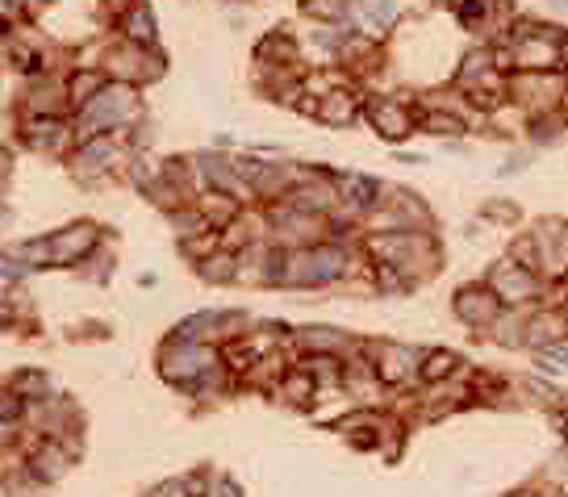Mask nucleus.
<instances>
[{
    "mask_svg": "<svg viewBox=\"0 0 568 497\" xmlns=\"http://www.w3.org/2000/svg\"><path fill=\"white\" fill-rule=\"evenodd\" d=\"M364 255L372 264H389L393 272H401V280L418 289L422 280H431L443 264L439 239L431 230H389V234H368Z\"/></svg>",
    "mask_w": 568,
    "mask_h": 497,
    "instance_id": "f257e3e1",
    "label": "nucleus"
},
{
    "mask_svg": "<svg viewBox=\"0 0 568 497\" xmlns=\"http://www.w3.org/2000/svg\"><path fill=\"white\" fill-rule=\"evenodd\" d=\"M284 251V247H280ZM355 272V255L343 239H322L314 247H289L280 255V289H330Z\"/></svg>",
    "mask_w": 568,
    "mask_h": 497,
    "instance_id": "f03ea898",
    "label": "nucleus"
},
{
    "mask_svg": "<svg viewBox=\"0 0 568 497\" xmlns=\"http://www.w3.org/2000/svg\"><path fill=\"white\" fill-rule=\"evenodd\" d=\"M138 117V88L109 80L88 105H80V142L101 138L109 130H126Z\"/></svg>",
    "mask_w": 568,
    "mask_h": 497,
    "instance_id": "7ed1b4c3",
    "label": "nucleus"
},
{
    "mask_svg": "<svg viewBox=\"0 0 568 497\" xmlns=\"http://www.w3.org/2000/svg\"><path fill=\"white\" fill-rule=\"evenodd\" d=\"M222 364V347H209V343H193V339H168L159 347V372L163 381H172L180 389L193 393L201 376H209L213 368Z\"/></svg>",
    "mask_w": 568,
    "mask_h": 497,
    "instance_id": "20e7f679",
    "label": "nucleus"
},
{
    "mask_svg": "<svg viewBox=\"0 0 568 497\" xmlns=\"http://www.w3.org/2000/svg\"><path fill=\"white\" fill-rule=\"evenodd\" d=\"M564 97H568V76L564 71H510L506 76V101L518 105L527 117L560 109Z\"/></svg>",
    "mask_w": 568,
    "mask_h": 497,
    "instance_id": "39448f33",
    "label": "nucleus"
},
{
    "mask_svg": "<svg viewBox=\"0 0 568 497\" xmlns=\"http://www.w3.org/2000/svg\"><path fill=\"white\" fill-rule=\"evenodd\" d=\"M368 234H389V230H431V205L406 188H385L381 205L368 213Z\"/></svg>",
    "mask_w": 568,
    "mask_h": 497,
    "instance_id": "423d86ee",
    "label": "nucleus"
},
{
    "mask_svg": "<svg viewBox=\"0 0 568 497\" xmlns=\"http://www.w3.org/2000/svg\"><path fill=\"white\" fill-rule=\"evenodd\" d=\"M364 355L372 360L376 381H381L385 389L422 385V355H426V347H414V343H372V347H364Z\"/></svg>",
    "mask_w": 568,
    "mask_h": 497,
    "instance_id": "0eeeda50",
    "label": "nucleus"
},
{
    "mask_svg": "<svg viewBox=\"0 0 568 497\" xmlns=\"http://www.w3.org/2000/svg\"><path fill=\"white\" fill-rule=\"evenodd\" d=\"M506 305L497 301V293L485 284V276L481 280H468V284H460V289L452 293V314L460 318V326L464 330H472L477 339H485L489 335V326L497 322V314H502Z\"/></svg>",
    "mask_w": 568,
    "mask_h": 497,
    "instance_id": "6e6552de",
    "label": "nucleus"
},
{
    "mask_svg": "<svg viewBox=\"0 0 568 497\" xmlns=\"http://www.w3.org/2000/svg\"><path fill=\"white\" fill-rule=\"evenodd\" d=\"M247 314H234V310H201L193 318H184L172 335L176 339H193V343H209V347H226L234 339L247 335Z\"/></svg>",
    "mask_w": 568,
    "mask_h": 497,
    "instance_id": "1a4fd4ad",
    "label": "nucleus"
},
{
    "mask_svg": "<svg viewBox=\"0 0 568 497\" xmlns=\"http://www.w3.org/2000/svg\"><path fill=\"white\" fill-rule=\"evenodd\" d=\"M105 71L109 80H122V84H147L155 76H163V55L155 46H134V42H122L117 51L105 55Z\"/></svg>",
    "mask_w": 568,
    "mask_h": 497,
    "instance_id": "9d476101",
    "label": "nucleus"
},
{
    "mask_svg": "<svg viewBox=\"0 0 568 497\" xmlns=\"http://www.w3.org/2000/svg\"><path fill=\"white\" fill-rule=\"evenodd\" d=\"M364 117L385 142H406L418 130V109L410 101H397V97H368Z\"/></svg>",
    "mask_w": 568,
    "mask_h": 497,
    "instance_id": "9b49d317",
    "label": "nucleus"
},
{
    "mask_svg": "<svg viewBox=\"0 0 568 497\" xmlns=\"http://www.w3.org/2000/svg\"><path fill=\"white\" fill-rule=\"evenodd\" d=\"M92 247H97V226H71V230H59L51 243L21 247V255L42 259V264H80Z\"/></svg>",
    "mask_w": 568,
    "mask_h": 497,
    "instance_id": "f8f14e48",
    "label": "nucleus"
},
{
    "mask_svg": "<svg viewBox=\"0 0 568 497\" xmlns=\"http://www.w3.org/2000/svg\"><path fill=\"white\" fill-rule=\"evenodd\" d=\"M330 180H335V193H339V209L347 213V218H368V213L381 205V193L385 184L372 180V176H360V172H330Z\"/></svg>",
    "mask_w": 568,
    "mask_h": 497,
    "instance_id": "ddd939ff",
    "label": "nucleus"
},
{
    "mask_svg": "<svg viewBox=\"0 0 568 497\" xmlns=\"http://www.w3.org/2000/svg\"><path fill=\"white\" fill-rule=\"evenodd\" d=\"M506 46H510L514 71H564V63H560V42H552V38L518 34V38H506Z\"/></svg>",
    "mask_w": 568,
    "mask_h": 497,
    "instance_id": "4468645a",
    "label": "nucleus"
},
{
    "mask_svg": "<svg viewBox=\"0 0 568 497\" xmlns=\"http://www.w3.org/2000/svg\"><path fill=\"white\" fill-rule=\"evenodd\" d=\"M314 117L322 126H330V130H347V126H355L364 117V97H360V92H351V88H330L326 97H318Z\"/></svg>",
    "mask_w": 568,
    "mask_h": 497,
    "instance_id": "2eb2a0df",
    "label": "nucleus"
},
{
    "mask_svg": "<svg viewBox=\"0 0 568 497\" xmlns=\"http://www.w3.org/2000/svg\"><path fill=\"white\" fill-rule=\"evenodd\" d=\"M560 339H568L564 305H535V310H527V351H543Z\"/></svg>",
    "mask_w": 568,
    "mask_h": 497,
    "instance_id": "dca6fc26",
    "label": "nucleus"
},
{
    "mask_svg": "<svg viewBox=\"0 0 568 497\" xmlns=\"http://www.w3.org/2000/svg\"><path fill=\"white\" fill-rule=\"evenodd\" d=\"M293 343L301 355H355L360 351V343H355L351 335H343V330L335 326H305V330H293Z\"/></svg>",
    "mask_w": 568,
    "mask_h": 497,
    "instance_id": "f3484780",
    "label": "nucleus"
},
{
    "mask_svg": "<svg viewBox=\"0 0 568 497\" xmlns=\"http://www.w3.org/2000/svg\"><path fill=\"white\" fill-rule=\"evenodd\" d=\"M126 159V147L122 142H113V138H88L84 147L76 151V159H71V168H76L80 176H92V172H109L113 163H122Z\"/></svg>",
    "mask_w": 568,
    "mask_h": 497,
    "instance_id": "a211bd4d",
    "label": "nucleus"
},
{
    "mask_svg": "<svg viewBox=\"0 0 568 497\" xmlns=\"http://www.w3.org/2000/svg\"><path fill=\"white\" fill-rule=\"evenodd\" d=\"M485 339H493V347L502 351H527V310H502Z\"/></svg>",
    "mask_w": 568,
    "mask_h": 497,
    "instance_id": "6ab92c4d",
    "label": "nucleus"
},
{
    "mask_svg": "<svg viewBox=\"0 0 568 497\" xmlns=\"http://www.w3.org/2000/svg\"><path fill=\"white\" fill-rule=\"evenodd\" d=\"M468 368V360H460V351L452 347H426L422 355V385H439V381H452Z\"/></svg>",
    "mask_w": 568,
    "mask_h": 497,
    "instance_id": "aec40b11",
    "label": "nucleus"
},
{
    "mask_svg": "<svg viewBox=\"0 0 568 497\" xmlns=\"http://www.w3.org/2000/svg\"><path fill=\"white\" fill-rule=\"evenodd\" d=\"M418 130L443 134V138H464L472 130V117H464L456 109H418Z\"/></svg>",
    "mask_w": 568,
    "mask_h": 497,
    "instance_id": "412c9836",
    "label": "nucleus"
},
{
    "mask_svg": "<svg viewBox=\"0 0 568 497\" xmlns=\"http://www.w3.org/2000/svg\"><path fill=\"white\" fill-rule=\"evenodd\" d=\"M568 130V117L564 109H552V113H531L527 126H523V138L531 142V147H552V142Z\"/></svg>",
    "mask_w": 568,
    "mask_h": 497,
    "instance_id": "4be33fe9",
    "label": "nucleus"
},
{
    "mask_svg": "<svg viewBox=\"0 0 568 497\" xmlns=\"http://www.w3.org/2000/svg\"><path fill=\"white\" fill-rule=\"evenodd\" d=\"M234 272H239V255L218 247V251H209L205 259H197V276L205 284H234Z\"/></svg>",
    "mask_w": 568,
    "mask_h": 497,
    "instance_id": "5701e85b",
    "label": "nucleus"
},
{
    "mask_svg": "<svg viewBox=\"0 0 568 497\" xmlns=\"http://www.w3.org/2000/svg\"><path fill=\"white\" fill-rule=\"evenodd\" d=\"M122 30H126V42H134V46H155V38H159V30H155V17H151V5H130L126 9V17H122Z\"/></svg>",
    "mask_w": 568,
    "mask_h": 497,
    "instance_id": "b1692460",
    "label": "nucleus"
},
{
    "mask_svg": "<svg viewBox=\"0 0 568 497\" xmlns=\"http://www.w3.org/2000/svg\"><path fill=\"white\" fill-rule=\"evenodd\" d=\"M301 17L322 21V26H347L351 0H301Z\"/></svg>",
    "mask_w": 568,
    "mask_h": 497,
    "instance_id": "393cba45",
    "label": "nucleus"
},
{
    "mask_svg": "<svg viewBox=\"0 0 568 497\" xmlns=\"http://www.w3.org/2000/svg\"><path fill=\"white\" fill-rule=\"evenodd\" d=\"M527 355H531V368L543 372V376H552V381H560V376L568 372V339L543 347V351H527Z\"/></svg>",
    "mask_w": 568,
    "mask_h": 497,
    "instance_id": "a878e982",
    "label": "nucleus"
},
{
    "mask_svg": "<svg viewBox=\"0 0 568 497\" xmlns=\"http://www.w3.org/2000/svg\"><path fill=\"white\" fill-rule=\"evenodd\" d=\"M109 80H105V71H80V76H71V88H67V101L71 105H88L92 97H97V92L105 88Z\"/></svg>",
    "mask_w": 568,
    "mask_h": 497,
    "instance_id": "bb28decb",
    "label": "nucleus"
},
{
    "mask_svg": "<svg viewBox=\"0 0 568 497\" xmlns=\"http://www.w3.org/2000/svg\"><path fill=\"white\" fill-rule=\"evenodd\" d=\"M477 218L485 222V226H518L523 222V209H518V201H485L481 209H477Z\"/></svg>",
    "mask_w": 568,
    "mask_h": 497,
    "instance_id": "cd10ccee",
    "label": "nucleus"
},
{
    "mask_svg": "<svg viewBox=\"0 0 568 497\" xmlns=\"http://www.w3.org/2000/svg\"><path fill=\"white\" fill-rule=\"evenodd\" d=\"M506 255L514 259V264H523V268H535V272H539V239H535V230L527 226L523 234H514L510 247H506ZM539 276H543V272H539Z\"/></svg>",
    "mask_w": 568,
    "mask_h": 497,
    "instance_id": "c85d7f7f",
    "label": "nucleus"
},
{
    "mask_svg": "<svg viewBox=\"0 0 568 497\" xmlns=\"http://www.w3.org/2000/svg\"><path fill=\"white\" fill-rule=\"evenodd\" d=\"M539 481H548L556 493H564V497H568V447L548 460V468H543V477H539Z\"/></svg>",
    "mask_w": 568,
    "mask_h": 497,
    "instance_id": "c756f323",
    "label": "nucleus"
},
{
    "mask_svg": "<svg viewBox=\"0 0 568 497\" xmlns=\"http://www.w3.org/2000/svg\"><path fill=\"white\" fill-rule=\"evenodd\" d=\"M63 142H67V126L55 122V117L34 126V147H63Z\"/></svg>",
    "mask_w": 568,
    "mask_h": 497,
    "instance_id": "7c9ffc66",
    "label": "nucleus"
},
{
    "mask_svg": "<svg viewBox=\"0 0 568 497\" xmlns=\"http://www.w3.org/2000/svg\"><path fill=\"white\" fill-rule=\"evenodd\" d=\"M527 163H531V151H527V147H518V151H510V155H506V163L497 168V176H502V180H514L518 172L527 168Z\"/></svg>",
    "mask_w": 568,
    "mask_h": 497,
    "instance_id": "2f4dec72",
    "label": "nucleus"
},
{
    "mask_svg": "<svg viewBox=\"0 0 568 497\" xmlns=\"http://www.w3.org/2000/svg\"><path fill=\"white\" fill-rule=\"evenodd\" d=\"M205 497H243V489L230 477H218V472H213V477H205Z\"/></svg>",
    "mask_w": 568,
    "mask_h": 497,
    "instance_id": "473e14b6",
    "label": "nucleus"
},
{
    "mask_svg": "<svg viewBox=\"0 0 568 497\" xmlns=\"http://www.w3.org/2000/svg\"><path fill=\"white\" fill-rule=\"evenodd\" d=\"M552 422H556V431H560V439H564V447H568V393L560 397V406L552 410Z\"/></svg>",
    "mask_w": 568,
    "mask_h": 497,
    "instance_id": "72a5a7b5",
    "label": "nucleus"
},
{
    "mask_svg": "<svg viewBox=\"0 0 568 497\" xmlns=\"http://www.w3.org/2000/svg\"><path fill=\"white\" fill-rule=\"evenodd\" d=\"M21 414V401L17 397H0V418H17Z\"/></svg>",
    "mask_w": 568,
    "mask_h": 497,
    "instance_id": "f704fd0d",
    "label": "nucleus"
},
{
    "mask_svg": "<svg viewBox=\"0 0 568 497\" xmlns=\"http://www.w3.org/2000/svg\"><path fill=\"white\" fill-rule=\"evenodd\" d=\"M552 9H556V13H564V17H568V0H552Z\"/></svg>",
    "mask_w": 568,
    "mask_h": 497,
    "instance_id": "c9c22d12",
    "label": "nucleus"
}]
</instances>
